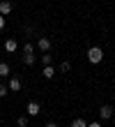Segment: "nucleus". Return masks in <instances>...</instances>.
Returning a JSON list of instances; mask_svg holds the SVG:
<instances>
[{
	"instance_id": "nucleus-1",
	"label": "nucleus",
	"mask_w": 115,
	"mask_h": 127,
	"mask_svg": "<svg viewBox=\"0 0 115 127\" xmlns=\"http://www.w3.org/2000/svg\"><path fill=\"white\" fill-rule=\"evenodd\" d=\"M88 60H90L92 65H99V63L104 60V51L99 49V46H90V49H88Z\"/></svg>"
},
{
	"instance_id": "nucleus-2",
	"label": "nucleus",
	"mask_w": 115,
	"mask_h": 127,
	"mask_svg": "<svg viewBox=\"0 0 115 127\" xmlns=\"http://www.w3.org/2000/svg\"><path fill=\"white\" fill-rule=\"evenodd\" d=\"M25 113H28V116H39V113H42V106H39V102H28V106H25Z\"/></svg>"
},
{
	"instance_id": "nucleus-3",
	"label": "nucleus",
	"mask_w": 115,
	"mask_h": 127,
	"mask_svg": "<svg viewBox=\"0 0 115 127\" xmlns=\"http://www.w3.org/2000/svg\"><path fill=\"white\" fill-rule=\"evenodd\" d=\"M99 118H101V120H111L113 118V106L111 104H104V106L99 109Z\"/></svg>"
},
{
	"instance_id": "nucleus-4",
	"label": "nucleus",
	"mask_w": 115,
	"mask_h": 127,
	"mask_svg": "<svg viewBox=\"0 0 115 127\" xmlns=\"http://www.w3.org/2000/svg\"><path fill=\"white\" fill-rule=\"evenodd\" d=\"M37 49L44 51V53H48L51 51V39L48 37H39V39H37Z\"/></svg>"
},
{
	"instance_id": "nucleus-5",
	"label": "nucleus",
	"mask_w": 115,
	"mask_h": 127,
	"mask_svg": "<svg viewBox=\"0 0 115 127\" xmlns=\"http://www.w3.org/2000/svg\"><path fill=\"white\" fill-rule=\"evenodd\" d=\"M12 9H14V5L9 2V0H0V14H2V16L12 14Z\"/></svg>"
},
{
	"instance_id": "nucleus-6",
	"label": "nucleus",
	"mask_w": 115,
	"mask_h": 127,
	"mask_svg": "<svg viewBox=\"0 0 115 127\" xmlns=\"http://www.w3.org/2000/svg\"><path fill=\"white\" fill-rule=\"evenodd\" d=\"M16 49H19V42L14 39V37H9V39L5 42V51H7V53H14Z\"/></svg>"
},
{
	"instance_id": "nucleus-7",
	"label": "nucleus",
	"mask_w": 115,
	"mask_h": 127,
	"mask_svg": "<svg viewBox=\"0 0 115 127\" xmlns=\"http://www.w3.org/2000/svg\"><path fill=\"white\" fill-rule=\"evenodd\" d=\"M7 88H9L12 93H19V90H21V79L12 76V79H9V83H7Z\"/></svg>"
},
{
	"instance_id": "nucleus-8",
	"label": "nucleus",
	"mask_w": 115,
	"mask_h": 127,
	"mask_svg": "<svg viewBox=\"0 0 115 127\" xmlns=\"http://www.w3.org/2000/svg\"><path fill=\"white\" fill-rule=\"evenodd\" d=\"M42 76H44V79H53V76H55V69H53V65H44Z\"/></svg>"
},
{
	"instance_id": "nucleus-9",
	"label": "nucleus",
	"mask_w": 115,
	"mask_h": 127,
	"mask_svg": "<svg viewBox=\"0 0 115 127\" xmlns=\"http://www.w3.org/2000/svg\"><path fill=\"white\" fill-rule=\"evenodd\" d=\"M28 53H35V44L32 42H25V44H23V56H28Z\"/></svg>"
},
{
	"instance_id": "nucleus-10",
	"label": "nucleus",
	"mask_w": 115,
	"mask_h": 127,
	"mask_svg": "<svg viewBox=\"0 0 115 127\" xmlns=\"http://www.w3.org/2000/svg\"><path fill=\"white\" fill-rule=\"evenodd\" d=\"M35 60H37V58H35V53H28V56H23V63H25L28 67H32V65H35Z\"/></svg>"
},
{
	"instance_id": "nucleus-11",
	"label": "nucleus",
	"mask_w": 115,
	"mask_h": 127,
	"mask_svg": "<svg viewBox=\"0 0 115 127\" xmlns=\"http://www.w3.org/2000/svg\"><path fill=\"white\" fill-rule=\"evenodd\" d=\"M71 127H88V123L83 120V118H74V120H71Z\"/></svg>"
},
{
	"instance_id": "nucleus-12",
	"label": "nucleus",
	"mask_w": 115,
	"mask_h": 127,
	"mask_svg": "<svg viewBox=\"0 0 115 127\" xmlns=\"http://www.w3.org/2000/svg\"><path fill=\"white\" fill-rule=\"evenodd\" d=\"M0 76H9V65L7 63H0Z\"/></svg>"
},
{
	"instance_id": "nucleus-13",
	"label": "nucleus",
	"mask_w": 115,
	"mask_h": 127,
	"mask_svg": "<svg viewBox=\"0 0 115 127\" xmlns=\"http://www.w3.org/2000/svg\"><path fill=\"white\" fill-rule=\"evenodd\" d=\"M28 118H30L28 113H25V116H19V120H16V125H19V127H28Z\"/></svg>"
},
{
	"instance_id": "nucleus-14",
	"label": "nucleus",
	"mask_w": 115,
	"mask_h": 127,
	"mask_svg": "<svg viewBox=\"0 0 115 127\" xmlns=\"http://www.w3.org/2000/svg\"><path fill=\"white\" fill-rule=\"evenodd\" d=\"M42 65H53V56L51 53H44L42 56Z\"/></svg>"
},
{
	"instance_id": "nucleus-15",
	"label": "nucleus",
	"mask_w": 115,
	"mask_h": 127,
	"mask_svg": "<svg viewBox=\"0 0 115 127\" xmlns=\"http://www.w3.org/2000/svg\"><path fill=\"white\" fill-rule=\"evenodd\" d=\"M69 69H71V65H69L67 60H65V63H60V72H62V74H67Z\"/></svg>"
},
{
	"instance_id": "nucleus-16",
	"label": "nucleus",
	"mask_w": 115,
	"mask_h": 127,
	"mask_svg": "<svg viewBox=\"0 0 115 127\" xmlns=\"http://www.w3.org/2000/svg\"><path fill=\"white\" fill-rule=\"evenodd\" d=\"M7 93H9V88H7V86H2V83H0V97H5Z\"/></svg>"
},
{
	"instance_id": "nucleus-17",
	"label": "nucleus",
	"mask_w": 115,
	"mask_h": 127,
	"mask_svg": "<svg viewBox=\"0 0 115 127\" xmlns=\"http://www.w3.org/2000/svg\"><path fill=\"white\" fill-rule=\"evenodd\" d=\"M5 23H7V21H5V16H2V14H0V30L5 28Z\"/></svg>"
},
{
	"instance_id": "nucleus-18",
	"label": "nucleus",
	"mask_w": 115,
	"mask_h": 127,
	"mask_svg": "<svg viewBox=\"0 0 115 127\" xmlns=\"http://www.w3.org/2000/svg\"><path fill=\"white\" fill-rule=\"evenodd\" d=\"M88 127H104L101 123H88Z\"/></svg>"
},
{
	"instance_id": "nucleus-19",
	"label": "nucleus",
	"mask_w": 115,
	"mask_h": 127,
	"mask_svg": "<svg viewBox=\"0 0 115 127\" xmlns=\"http://www.w3.org/2000/svg\"><path fill=\"white\" fill-rule=\"evenodd\" d=\"M44 127H58V123H46Z\"/></svg>"
}]
</instances>
